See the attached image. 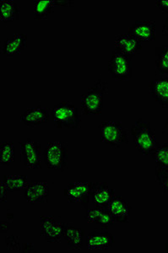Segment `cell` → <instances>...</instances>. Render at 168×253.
Masks as SVG:
<instances>
[{
    "instance_id": "obj_15",
    "label": "cell",
    "mask_w": 168,
    "mask_h": 253,
    "mask_svg": "<svg viewBox=\"0 0 168 253\" xmlns=\"http://www.w3.org/2000/svg\"><path fill=\"white\" fill-rule=\"evenodd\" d=\"M149 90L154 100L163 108H168V75H159L149 83Z\"/></svg>"
},
{
    "instance_id": "obj_12",
    "label": "cell",
    "mask_w": 168,
    "mask_h": 253,
    "mask_svg": "<svg viewBox=\"0 0 168 253\" xmlns=\"http://www.w3.org/2000/svg\"><path fill=\"white\" fill-rule=\"evenodd\" d=\"M90 197L95 207L107 209L110 202L115 197V191L107 182H93Z\"/></svg>"
},
{
    "instance_id": "obj_19",
    "label": "cell",
    "mask_w": 168,
    "mask_h": 253,
    "mask_svg": "<svg viewBox=\"0 0 168 253\" xmlns=\"http://www.w3.org/2000/svg\"><path fill=\"white\" fill-rule=\"evenodd\" d=\"M28 43V37L25 33H15L5 38L3 42V53L7 57L20 54Z\"/></svg>"
},
{
    "instance_id": "obj_1",
    "label": "cell",
    "mask_w": 168,
    "mask_h": 253,
    "mask_svg": "<svg viewBox=\"0 0 168 253\" xmlns=\"http://www.w3.org/2000/svg\"><path fill=\"white\" fill-rule=\"evenodd\" d=\"M131 135L137 150L143 156H151L157 149V135L151 122L138 119L131 126Z\"/></svg>"
},
{
    "instance_id": "obj_33",
    "label": "cell",
    "mask_w": 168,
    "mask_h": 253,
    "mask_svg": "<svg viewBox=\"0 0 168 253\" xmlns=\"http://www.w3.org/2000/svg\"><path fill=\"white\" fill-rule=\"evenodd\" d=\"M162 32H163V36H165V37L168 38V17L166 18L164 24H163V31H162Z\"/></svg>"
},
{
    "instance_id": "obj_32",
    "label": "cell",
    "mask_w": 168,
    "mask_h": 253,
    "mask_svg": "<svg viewBox=\"0 0 168 253\" xmlns=\"http://www.w3.org/2000/svg\"><path fill=\"white\" fill-rule=\"evenodd\" d=\"M10 229V223L8 221H3L1 223V233H7Z\"/></svg>"
},
{
    "instance_id": "obj_34",
    "label": "cell",
    "mask_w": 168,
    "mask_h": 253,
    "mask_svg": "<svg viewBox=\"0 0 168 253\" xmlns=\"http://www.w3.org/2000/svg\"><path fill=\"white\" fill-rule=\"evenodd\" d=\"M162 131H163V133L164 135L168 136V116L167 119H166L165 124H164Z\"/></svg>"
},
{
    "instance_id": "obj_13",
    "label": "cell",
    "mask_w": 168,
    "mask_h": 253,
    "mask_svg": "<svg viewBox=\"0 0 168 253\" xmlns=\"http://www.w3.org/2000/svg\"><path fill=\"white\" fill-rule=\"evenodd\" d=\"M156 22L150 20H137L128 29V33L139 42H152L156 40Z\"/></svg>"
},
{
    "instance_id": "obj_28",
    "label": "cell",
    "mask_w": 168,
    "mask_h": 253,
    "mask_svg": "<svg viewBox=\"0 0 168 253\" xmlns=\"http://www.w3.org/2000/svg\"><path fill=\"white\" fill-rule=\"evenodd\" d=\"M5 245L7 249L10 252H19L21 251V239L16 235H10L6 236Z\"/></svg>"
},
{
    "instance_id": "obj_23",
    "label": "cell",
    "mask_w": 168,
    "mask_h": 253,
    "mask_svg": "<svg viewBox=\"0 0 168 253\" xmlns=\"http://www.w3.org/2000/svg\"><path fill=\"white\" fill-rule=\"evenodd\" d=\"M29 181L26 175H5L3 176L1 184L8 190V192H15L19 190L25 189Z\"/></svg>"
},
{
    "instance_id": "obj_16",
    "label": "cell",
    "mask_w": 168,
    "mask_h": 253,
    "mask_svg": "<svg viewBox=\"0 0 168 253\" xmlns=\"http://www.w3.org/2000/svg\"><path fill=\"white\" fill-rule=\"evenodd\" d=\"M75 1L70 0H35L33 3V18L44 20L52 14L56 6H73Z\"/></svg>"
},
{
    "instance_id": "obj_4",
    "label": "cell",
    "mask_w": 168,
    "mask_h": 253,
    "mask_svg": "<svg viewBox=\"0 0 168 253\" xmlns=\"http://www.w3.org/2000/svg\"><path fill=\"white\" fill-rule=\"evenodd\" d=\"M100 141L111 148H120L128 144L127 131L119 121L102 122L99 124Z\"/></svg>"
},
{
    "instance_id": "obj_11",
    "label": "cell",
    "mask_w": 168,
    "mask_h": 253,
    "mask_svg": "<svg viewBox=\"0 0 168 253\" xmlns=\"http://www.w3.org/2000/svg\"><path fill=\"white\" fill-rule=\"evenodd\" d=\"M49 186L44 181H30L24 189V199L32 205L46 203L49 197Z\"/></svg>"
},
{
    "instance_id": "obj_30",
    "label": "cell",
    "mask_w": 168,
    "mask_h": 253,
    "mask_svg": "<svg viewBox=\"0 0 168 253\" xmlns=\"http://www.w3.org/2000/svg\"><path fill=\"white\" fill-rule=\"evenodd\" d=\"M22 252L23 253H35V248H34V245L32 243H25L22 247Z\"/></svg>"
},
{
    "instance_id": "obj_18",
    "label": "cell",
    "mask_w": 168,
    "mask_h": 253,
    "mask_svg": "<svg viewBox=\"0 0 168 253\" xmlns=\"http://www.w3.org/2000/svg\"><path fill=\"white\" fill-rule=\"evenodd\" d=\"M49 112L42 107H32L26 110L20 118L21 123L26 126H41L49 121Z\"/></svg>"
},
{
    "instance_id": "obj_24",
    "label": "cell",
    "mask_w": 168,
    "mask_h": 253,
    "mask_svg": "<svg viewBox=\"0 0 168 253\" xmlns=\"http://www.w3.org/2000/svg\"><path fill=\"white\" fill-rule=\"evenodd\" d=\"M155 58L157 71L161 75H168V45L156 47Z\"/></svg>"
},
{
    "instance_id": "obj_17",
    "label": "cell",
    "mask_w": 168,
    "mask_h": 253,
    "mask_svg": "<svg viewBox=\"0 0 168 253\" xmlns=\"http://www.w3.org/2000/svg\"><path fill=\"white\" fill-rule=\"evenodd\" d=\"M107 210L110 213L115 222L118 223H127L129 220L131 213V206L125 199L120 196H115Z\"/></svg>"
},
{
    "instance_id": "obj_6",
    "label": "cell",
    "mask_w": 168,
    "mask_h": 253,
    "mask_svg": "<svg viewBox=\"0 0 168 253\" xmlns=\"http://www.w3.org/2000/svg\"><path fill=\"white\" fill-rule=\"evenodd\" d=\"M107 69L112 78L115 81H128L132 77L131 58L114 49L111 52L110 58L107 63Z\"/></svg>"
},
{
    "instance_id": "obj_7",
    "label": "cell",
    "mask_w": 168,
    "mask_h": 253,
    "mask_svg": "<svg viewBox=\"0 0 168 253\" xmlns=\"http://www.w3.org/2000/svg\"><path fill=\"white\" fill-rule=\"evenodd\" d=\"M92 184V181L82 180L70 182L64 189V196L71 204L82 205L88 210L91 199L90 193Z\"/></svg>"
},
{
    "instance_id": "obj_3",
    "label": "cell",
    "mask_w": 168,
    "mask_h": 253,
    "mask_svg": "<svg viewBox=\"0 0 168 253\" xmlns=\"http://www.w3.org/2000/svg\"><path fill=\"white\" fill-rule=\"evenodd\" d=\"M52 123L57 128H78L81 124L79 110L70 101H61L52 109Z\"/></svg>"
},
{
    "instance_id": "obj_25",
    "label": "cell",
    "mask_w": 168,
    "mask_h": 253,
    "mask_svg": "<svg viewBox=\"0 0 168 253\" xmlns=\"http://www.w3.org/2000/svg\"><path fill=\"white\" fill-rule=\"evenodd\" d=\"M15 161V147L12 142H1L0 144V163L9 166Z\"/></svg>"
},
{
    "instance_id": "obj_36",
    "label": "cell",
    "mask_w": 168,
    "mask_h": 253,
    "mask_svg": "<svg viewBox=\"0 0 168 253\" xmlns=\"http://www.w3.org/2000/svg\"><path fill=\"white\" fill-rule=\"evenodd\" d=\"M8 219H14V214H13V213H8Z\"/></svg>"
},
{
    "instance_id": "obj_26",
    "label": "cell",
    "mask_w": 168,
    "mask_h": 253,
    "mask_svg": "<svg viewBox=\"0 0 168 253\" xmlns=\"http://www.w3.org/2000/svg\"><path fill=\"white\" fill-rule=\"evenodd\" d=\"M151 157L157 163V166L168 168V142L158 144Z\"/></svg>"
},
{
    "instance_id": "obj_29",
    "label": "cell",
    "mask_w": 168,
    "mask_h": 253,
    "mask_svg": "<svg viewBox=\"0 0 168 253\" xmlns=\"http://www.w3.org/2000/svg\"><path fill=\"white\" fill-rule=\"evenodd\" d=\"M156 6L163 13H168V0H157Z\"/></svg>"
},
{
    "instance_id": "obj_31",
    "label": "cell",
    "mask_w": 168,
    "mask_h": 253,
    "mask_svg": "<svg viewBox=\"0 0 168 253\" xmlns=\"http://www.w3.org/2000/svg\"><path fill=\"white\" fill-rule=\"evenodd\" d=\"M7 193H8V190L6 189L5 187L1 184V196H0L1 203H4V202L7 201Z\"/></svg>"
},
{
    "instance_id": "obj_22",
    "label": "cell",
    "mask_w": 168,
    "mask_h": 253,
    "mask_svg": "<svg viewBox=\"0 0 168 253\" xmlns=\"http://www.w3.org/2000/svg\"><path fill=\"white\" fill-rule=\"evenodd\" d=\"M20 9L15 0L0 1V20L2 22H12L19 20Z\"/></svg>"
},
{
    "instance_id": "obj_20",
    "label": "cell",
    "mask_w": 168,
    "mask_h": 253,
    "mask_svg": "<svg viewBox=\"0 0 168 253\" xmlns=\"http://www.w3.org/2000/svg\"><path fill=\"white\" fill-rule=\"evenodd\" d=\"M84 218L87 223L97 224L101 226V229L104 230L113 226L115 223V220L113 219L108 210L104 208L95 207L88 209Z\"/></svg>"
},
{
    "instance_id": "obj_27",
    "label": "cell",
    "mask_w": 168,
    "mask_h": 253,
    "mask_svg": "<svg viewBox=\"0 0 168 253\" xmlns=\"http://www.w3.org/2000/svg\"><path fill=\"white\" fill-rule=\"evenodd\" d=\"M157 183L163 190L164 193L168 195V168L157 166L155 169Z\"/></svg>"
},
{
    "instance_id": "obj_21",
    "label": "cell",
    "mask_w": 168,
    "mask_h": 253,
    "mask_svg": "<svg viewBox=\"0 0 168 253\" xmlns=\"http://www.w3.org/2000/svg\"><path fill=\"white\" fill-rule=\"evenodd\" d=\"M84 236L85 233L82 228L76 227L73 224H66L64 238L70 249L81 250L84 245Z\"/></svg>"
},
{
    "instance_id": "obj_5",
    "label": "cell",
    "mask_w": 168,
    "mask_h": 253,
    "mask_svg": "<svg viewBox=\"0 0 168 253\" xmlns=\"http://www.w3.org/2000/svg\"><path fill=\"white\" fill-rule=\"evenodd\" d=\"M68 159V147L64 142L56 140L46 144L43 160L48 169L63 172L66 170Z\"/></svg>"
},
{
    "instance_id": "obj_10",
    "label": "cell",
    "mask_w": 168,
    "mask_h": 253,
    "mask_svg": "<svg viewBox=\"0 0 168 253\" xmlns=\"http://www.w3.org/2000/svg\"><path fill=\"white\" fill-rule=\"evenodd\" d=\"M114 243V236L104 229L91 231L85 237V245L89 251L108 250Z\"/></svg>"
},
{
    "instance_id": "obj_35",
    "label": "cell",
    "mask_w": 168,
    "mask_h": 253,
    "mask_svg": "<svg viewBox=\"0 0 168 253\" xmlns=\"http://www.w3.org/2000/svg\"><path fill=\"white\" fill-rule=\"evenodd\" d=\"M165 248H166V253H168V240H167V241H166Z\"/></svg>"
},
{
    "instance_id": "obj_14",
    "label": "cell",
    "mask_w": 168,
    "mask_h": 253,
    "mask_svg": "<svg viewBox=\"0 0 168 253\" xmlns=\"http://www.w3.org/2000/svg\"><path fill=\"white\" fill-rule=\"evenodd\" d=\"M115 48L129 58L136 56L142 50V43L133 36L127 33L117 35L114 40Z\"/></svg>"
},
{
    "instance_id": "obj_2",
    "label": "cell",
    "mask_w": 168,
    "mask_h": 253,
    "mask_svg": "<svg viewBox=\"0 0 168 253\" xmlns=\"http://www.w3.org/2000/svg\"><path fill=\"white\" fill-rule=\"evenodd\" d=\"M108 90V84L103 79H98L93 86L82 95V111L84 115H99L102 112L104 95Z\"/></svg>"
},
{
    "instance_id": "obj_9",
    "label": "cell",
    "mask_w": 168,
    "mask_h": 253,
    "mask_svg": "<svg viewBox=\"0 0 168 253\" xmlns=\"http://www.w3.org/2000/svg\"><path fill=\"white\" fill-rule=\"evenodd\" d=\"M21 161L28 169H41V145L36 140L26 138L20 142Z\"/></svg>"
},
{
    "instance_id": "obj_8",
    "label": "cell",
    "mask_w": 168,
    "mask_h": 253,
    "mask_svg": "<svg viewBox=\"0 0 168 253\" xmlns=\"http://www.w3.org/2000/svg\"><path fill=\"white\" fill-rule=\"evenodd\" d=\"M66 223L55 216H42L40 218V235L49 243H59L64 238Z\"/></svg>"
}]
</instances>
